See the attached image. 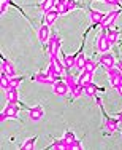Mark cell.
Returning a JSON list of instances; mask_svg holds the SVG:
<instances>
[{
    "mask_svg": "<svg viewBox=\"0 0 122 150\" xmlns=\"http://www.w3.org/2000/svg\"><path fill=\"white\" fill-rule=\"evenodd\" d=\"M78 54H79V53H78ZM78 54H73V56H65V54H63V64H65V70H70L71 67H75Z\"/></svg>",
    "mask_w": 122,
    "mask_h": 150,
    "instance_id": "cell-17",
    "label": "cell"
},
{
    "mask_svg": "<svg viewBox=\"0 0 122 150\" xmlns=\"http://www.w3.org/2000/svg\"><path fill=\"white\" fill-rule=\"evenodd\" d=\"M0 86H2L3 90H8V88L11 86V75L6 74L5 70H2V74H0Z\"/></svg>",
    "mask_w": 122,
    "mask_h": 150,
    "instance_id": "cell-13",
    "label": "cell"
},
{
    "mask_svg": "<svg viewBox=\"0 0 122 150\" xmlns=\"http://www.w3.org/2000/svg\"><path fill=\"white\" fill-rule=\"evenodd\" d=\"M5 94L8 98V102H17V88L10 86L8 90H5Z\"/></svg>",
    "mask_w": 122,
    "mask_h": 150,
    "instance_id": "cell-18",
    "label": "cell"
},
{
    "mask_svg": "<svg viewBox=\"0 0 122 150\" xmlns=\"http://www.w3.org/2000/svg\"><path fill=\"white\" fill-rule=\"evenodd\" d=\"M57 16H59V11H57L56 8H52V10H49V11H46V13H45V19H46V24H49V26H52V24L56 23Z\"/></svg>",
    "mask_w": 122,
    "mask_h": 150,
    "instance_id": "cell-14",
    "label": "cell"
},
{
    "mask_svg": "<svg viewBox=\"0 0 122 150\" xmlns=\"http://www.w3.org/2000/svg\"><path fill=\"white\" fill-rule=\"evenodd\" d=\"M60 50V37L59 35H51L49 37V45H48V51L51 56H57Z\"/></svg>",
    "mask_w": 122,
    "mask_h": 150,
    "instance_id": "cell-2",
    "label": "cell"
},
{
    "mask_svg": "<svg viewBox=\"0 0 122 150\" xmlns=\"http://www.w3.org/2000/svg\"><path fill=\"white\" fill-rule=\"evenodd\" d=\"M35 141H37V137H30V139H27V141H24V144L21 145V150H32L35 147Z\"/></svg>",
    "mask_w": 122,
    "mask_h": 150,
    "instance_id": "cell-22",
    "label": "cell"
},
{
    "mask_svg": "<svg viewBox=\"0 0 122 150\" xmlns=\"http://www.w3.org/2000/svg\"><path fill=\"white\" fill-rule=\"evenodd\" d=\"M43 117H45V110L41 105H33L29 109V118L32 121H40Z\"/></svg>",
    "mask_w": 122,
    "mask_h": 150,
    "instance_id": "cell-3",
    "label": "cell"
},
{
    "mask_svg": "<svg viewBox=\"0 0 122 150\" xmlns=\"http://www.w3.org/2000/svg\"><path fill=\"white\" fill-rule=\"evenodd\" d=\"M57 2H63V0H57Z\"/></svg>",
    "mask_w": 122,
    "mask_h": 150,
    "instance_id": "cell-41",
    "label": "cell"
},
{
    "mask_svg": "<svg viewBox=\"0 0 122 150\" xmlns=\"http://www.w3.org/2000/svg\"><path fill=\"white\" fill-rule=\"evenodd\" d=\"M63 141H65L67 144H68V147H70V144H71V142H73V141H76V137H75V134L71 133V131H67L65 136H63Z\"/></svg>",
    "mask_w": 122,
    "mask_h": 150,
    "instance_id": "cell-28",
    "label": "cell"
},
{
    "mask_svg": "<svg viewBox=\"0 0 122 150\" xmlns=\"http://www.w3.org/2000/svg\"><path fill=\"white\" fill-rule=\"evenodd\" d=\"M76 69H79V70H84V67H86V56L82 54V53H79L78 54V58H76Z\"/></svg>",
    "mask_w": 122,
    "mask_h": 150,
    "instance_id": "cell-24",
    "label": "cell"
},
{
    "mask_svg": "<svg viewBox=\"0 0 122 150\" xmlns=\"http://www.w3.org/2000/svg\"><path fill=\"white\" fill-rule=\"evenodd\" d=\"M98 91V86H95L94 83H89L84 86V94L89 96V98H95V93Z\"/></svg>",
    "mask_w": 122,
    "mask_h": 150,
    "instance_id": "cell-19",
    "label": "cell"
},
{
    "mask_svg": "<svg viewBox=\"0 0 122 150\" xmlns=\"http://www.w3.org/2000/svg\"><path fill=\"white\" fill-rule=\"evenodd\" d=\"M81 149H82V144H81V141H78V139L71 142L70 147H68V150H81Z\"/></svg>",
    "mask_w": 122,
    "mask_h": 150,
    "instance_id": "cell-30",
    "label": "cell"
},
{
    "mask_svg": "<svg viewBox=\"0 0 122 150\" xmlns=\"http://www.w3.org/2000/svg\"><path fill=\"white\" fill-rule=\"evenodd\" d=\"M116 117H117V118H119V120L122 121V110H121V112H119V113H117V115H116Z\"/></svg>",
    "mask_w": 122,
    "mask_h": 150,
    "instance_id": "cell-39",
    "label": "cell"
},
{
    "mask_svg": "<svg viewBox=\"0 0 122 150\" xmlns=\"http://www.w3.org/2000/svg\"><path fill=\"white\" fill-rule=\"evenodd\" d=\"M117 38H119V32H117V30H111V32H108V40L111 42V45L116 43Z\"/></svg>",
    "mask_w": 122,
    "mask_h": 150,
    "instance_id": "cell-27",
    "label": "cell"
},
{
    "mask_svg": "<svg viewBox=\"0 0 122 150\" xmlns=\"http://www.w3.org/2000/svg\"><path fill=\"white\" fill-rule=\"evenodd\" d=\"M92 78H94V72H91V70H84V72L81 74V77H79V83L81 85H89V83H92Z\"/></svg>",
    "mask_w": 122,
    "mask_h": 150,
    "instance_id": "cell-15",
    "label": "cell"
},
{
    "mask_svg": "<svg viewBox=\"0 0 122 150\" xmlns=\"http://www.w3.org/2000/svg\"><path fill=\"white\" fill-rule=\"evenodd\" d=\"M105 3H108V5H113V6H119V0H103Z\"/></svg>",
    "mask_w": 122,
    "mask_h": 150,
    "instance_id": "cell-34",
    "label": "cell"
},
{
    "mask_svg": "<svg viewBox=\"0 0 122 150\" xmlns=\"http://www.w3.org/2000/svg\"><path fill=\"white\" fill-rule=\"evenodd\" d=\"M76 8V2L75 0H67V10L68 11H71V10Z\"/></svg>",
    "mask_w": 122,
    "mask_h": 150,
    "instance_id": "cell-32",
    "label": "cell"
},
{
    "mask_svg": "<svg viewBox=\"0 0 122 150\" xmlns=\"http://www.w3.org/2000/svg\"><path fill=\"white\" fill-rule=\"evenodd\" d=\"M56 3H57V0H43L41 3H38L37 5V8H40L43 10V11H49V10H52L56 6Z\"/></svg>",
    "mask_w": 122,
    "mask_h": 150,
    "instance_id": "cell-16",
    "label": "cell"
},
{
    "mask_svg": "<svg viewBox=\"0 0 122 150\" xmlns=\"http://www.w3.org/2000/svg\"><path fill=\"white\" fill-rule=\"evenodd\" d=\"M100 62H102L103 67H105V70L116 66V64H114V56L111 54V53H103V54L100 56Z\"/></svg>",
    "mask_w": 122,
    "mask_h": 150,
    "instance_id": "cell-10",
    "label": "cell"
},
{
    "mask_svg": "<svg viewBox=\"0 0 122 150\" xmlns=\"http://www.w3.org/2000/svg\"><path fill=\"white\" fill-rule=\"evenodd\" d=\"M2 61H3L2 62V70H5L6 74H10L11 77H14V75H16V67H14V64L11 62V61L5 59V58H3Z\"/></svg>",
    "mask_w": 122,
    "mask_h": 150,
    "instance_id": "cell-12",
    "label": "cell"
},
{
    "mask_svg": "<svg viewBox=\"0 0 122 150\" xmlns=\"http://www.w3.org/2000/svg\"><path fill=\"white\" fill-rule=\"evenodd\" d=\"M116 90H117V93H119V94L122 96V83H121V85H119V86H117V88H116Z\"/></svg>",
    "mask_w": 122,
    "mask_h": 150,
    "instance_id": "cell-36",
    "label": "cell"
},
{
    "mask_svg": "<svg viewBox=\"0 0 122 150\" xmlns=\"http://www.w3.org/2000/svg\"><path fill=\"white\" fill-rule=\"evenodd\" d=\"M33 80L38 81V83H41V85H54V83H56V78H52L51 75L43 74V72H38V74L33 77Z\"/></svg>",
    "mask_w": 122,
    "mask_h": 150,
    "instance_id": "cell-6",
    "label": "cell"
},
{
    "mask_svg": "<svg viewBox=\"0 0 122 150\" xmlns=\"http://www.w3.org/2000/svg\"><path fill=\"white\" fill-rule=\"evenodd\" d=\"M49 37H51V32H49V24H43V26L38 27V40H40L41 43L48 42Z\"/></svg>",
    "mask_w": 122,
    "mask_h": 150,
    "instance_id": "cell-8",
    "label": "cell"
},
{
    "mask_svg": "<svg viewBox=\"0 0 122 150\" xmlns=\"http://www.w3.org/2000/svg\"><path fill=\"white\" fill-rule=\"evenodd\" d=\"M119 118H111V117H105V129H108L109 133H114V131L119 129Z\"/></svg>",
    "mask_w": 122,
    "mask_h": 150,
    "instance_id": "cell-7",
    "label": "cell"
},
{
    "mask_svg": "<svg viewBox=\"0 0 122 150\" xmlns=\"http://www.w3.org/2000/svg\"><path fill=\"white\" fill-rule=\"evenodd\" d=\"M111 46V42L108 40V32H106V27H102V32L97 37V50L100 53H106Z\"/></svg>",
    "mask_w": 122,
    "mask_h": 150,
    "instance_id": "cell-1",
    "label": "cell"
},
{
    "mask_svg": "<svg viewBox=\"0 0 122 150\" xmlns=\"http://www.w3.org/2000/svg\"><path fill=\"white\" fill-rule=\"evenodd\" d=\"M6 118H8V115H6L5 112H2V113H0V121H5Z\"/></svg>",
    "mask_w": 122,
    "mask_h": 150,
    "instance_id": "cell-35",
    "label": "cell"
},
{
    "mask_svg": "<svg viewBox=\"0 0 122 150\" xmlns=\"http://www.w3.org/2000/svg\"><path fill=\"white\" fill-rule=\"evenodd\" d=\"M54 8L59 11V15H65V13H68V10H67V0H63V2H57Z\"/></svg>",
    "mask_w": 122,
    "mask_h": 150,
    "instance_id": "cell-25",
    "label": "cell"
},
{
    "mask_svg": "<svg viewBox=\"0 0 122 150\" xmlns=\"http://www.w3.org/2000/svg\"><path fill=\"white\" fill-rule=\"evenodd\" d=\"M51 64H54L57 67V70H59L60 74H63V69H65V64L62 62V61H59L57 56H51Z\"/></svg>",
    "mask_w": 122,
    "mask_h": 150,
    "instance_id": "cell-23",
    "label": "cell"
},
{
    "mask_svg": "<svg viewBox=\"0 0 122 150\" xmlns=\"http://www.w3.org/2000/svg\"><path fill=\"white\" fill-rule=\"evenodd\" d=\"M2 2H8V0H2Z\"/></svg>",
    "mask_w": 122,
    "mask_h": 150,
    "instance_id": "cell-40",
    "label": "cell"
},
{
    "mask_svg": "<svg viewBox=\"0 0 122 150\" xmlns=\"http://www.w3.org/2000/svg\"><path fill=\"white\" fill-rule=\"evenodd\" d=\"M49 149H52V150H67L68 149V144L63 139H60V141H54L51 145H49Z\"/></svg>",
    "mask_w": 122,
    "mask_h": 150,
    "instance_id": "cell-20",
    "label": "cell"
},
{
    "mask_svg": "<svg viewBox=\"0 0 122 150\" xmlns=\"http://www.w3.org/2000/svg\"><path fill=\"white\" fill-rule=\"evenodd\" d=\"M121 15V11L119 10H114V11H109L108 15L105 16V19H103V23H102V27H113V24H114V21L119 18Z\"/></svg>",
    "mask_w": 122,
    "mask_h": 150,
    "instance_id": "cell-4",
    "label": "cell"
},
{
    "mask_svg": "<svg viewBox=\"0 0 122 150\" xmlns=\"http://www.w3.org/2000/svg\"><path fill=\"white\" fill-rule=\"evenodd\" d=\"M95 67H97V64H95L92 59H86V67H84V70H91V72H94Z\"/></svg>",
    "mask_w": 122,
    "mask_h": 150,
    "instance_id": "cell-29",
    "label": "cell"
},
{
    "mask_svg": "<svg viewBox=\"0 0 122 150\" xmlns=\"http://www.w3.org/2000/svg\"><path fill=\"white\" fill-rule=\"evenodd\" d=\"M95 101H97V104L102 107V99H100V98H95Z\"/></svg>",
    "mask_w": 122,
    "mask_h": 150,
    "instance_id": "cell-37",
    "label": "cell"
},
{
    "mask_svg": "<svg viewBox=\"0 0 122 150\" xmlns=\"http://www.w3.org/2000/svg\"><path fill=\"white\" fill-rule=\"evenodd\" d=\"M87 13H89V18H91L92 24H102L103 19H105V16H106V15H103L102 11H97V10H92V8H89Z\"/></svg>",
    "mask_w": 122,
    "mask_h": 150,
    "instance_id": "cell-9",
    "label": "cell"
},
{
    "mask_svg": "<svg viewBox=\"0 0 122 150\" xmlns=\"http://www.w3.org/2000/svg\"><path fill=\"white\" fill-rule=\"evenodd\" d=\"M117 67H119V70H121V72H122V59L119 61V62H117Z\"/></svg>",
    "mask_w": 122,
    "mask_h": 150,
    "instance_id": "cell-38",
    "label": "cell"
},
{
    "mask_svg": "<svg viewBox=\"0 0 122 150\" xmlns=\"http://www.w3.org/2000/svg\"><path fill=\"white\" fill-rule=\"evenodd\" d=\"M71 93H73V98H75V99H76V98H79L81 94H84V85L78 83V85H76V88H75V90L71 91Z\"/></svg>",
    "mask_w": 122,
    "mask_h": 150,
    "instance_id": "cell-26",
    "label": "cell"
},
{
    "mask_svg": "<svg viewBox=\"0 0 122 150\" xmlns=\"http://www.w3.org/2000/svg\"><path fill=\"white\" fill-rule=\"evenodd\" d=\"M52 91H54L56 96H65L68 91H70V88H68V85L65 81H56L54 85H52Z\"/></svg>",
    "mask_w": 122,
    "mask_h": 150,
    "instance_id": "cell-5",
    "label": "cell"
},
{
    "mask_svg": "<svg viewBox=\"0 0 122 150\" xmlns=\"http://www.w3.org/2000/svg\"><path fill=\"white\" fill-rule=\"evenodd\" d=\"M21 81H22V78L21 77H11V86H14V88H19V85H21Z\"/></svg>",
    "mask_w": 122,
    "mask_h": 150,
    "instance_id": "cell-31",
    "label": "cell"
},
{
    "mask_svg": "<svg viewBox=\"0 0 122 150\" xmlns=\"http://www.w3.org/2000/svg\"><path fill=\"white\" fill-rule=\"evenodd\" d=\"M65 83L68 85V88H70V91H73L75 88H76V85L79 83V81H76L75 80V77L71 74H67V77H65Z\"/></svg>",
    "mask_w": 122,
    "mask_h": 150,
    "instance_id": "cell-21",
    "label": "cell"
},
{
    "mask_svg": "<svg viewBox=\"0 0 122 150\" xmlns=\"http://www.w3.org/2000/svg\"><path fill=\"white\" fill-rule=\"evenodd\" d=\"M3 112L8 115V118H16L17 113H19V109H17V102H8V105L3 109Z\"/></svg>",
    "mask_w": 122,
    "mask_h": 150,
    "instance_id": "cell-11",
    "label": "cell"
},
{
    "mask_svg": "<svg viewBox=\"0 0 122 150\" xmlns=\"http://www.w3.org/2000/svg\"><path fill=\"white\" fill-rule=\"evenodd\" d=\"M6 8H8V2H2V8H0V15H5Z\"/></svg>",
    "mask_w": 122,
    "mask_h": 150,
    "instance_id": "cell-33",
    "label": "cell"
}]
</instances>
